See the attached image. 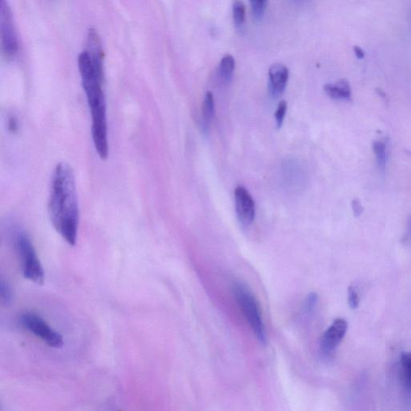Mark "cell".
Listing matches in <instances>:
<instances>
[{
	"instance_id": "cell-11",
	"label": "cell",
	"mask_w": 411,
	"mask_h": 411,
	"mask_svg": "<svg viewBox=\"0 0 411 411\" xmlns=\"http://www.w3.org/2000/svg\"><path fill=\"white\" fill-rule=\"evenodd\" d=\"M401 378L403 387L409 394H411V351L404 352L401 355Z\"/></svg>"
},
{
	"instance_id": "cell-14",
	"label": "cell",
	"mask_w": 411,
	"mask_h": 411,
	"mask_svg": "<svg viewBox=\"0 0 411 411\" xmlns=\"http://www.w3.org/2000/svg\"><path fill=\"white\" fill-rule=\"evenodd\" d=\"M373 150L376 157L378 168L384 171L388 162V151L387 144L382 141H376L373 144Z\"/></svg>"
},
{
	"instance_id": "cell-23",
	"label": "cell",
	"mask_w": 411,
	"mask_h": 411,
	"mask_svg": "<svg viewBox=\"0 0 411 411\" xmlns=\"http://www.w3.org/2000/svg\"><path fill=\"white\" fill-rule=\"evenodd\" d=\"M408 235V240H409L410 242L411 243V217L410 218V220H409Z\"/></svg>"
},
{
	"instance_id": "cell-21",
	"label": "cell",
	"mask_w": 411,
	"mask_h": 411,
	"mask_svg": "<svg viewBox=\"0 0 411 411\" xmlns=\"http://www.w3.org/2000/svg\"><path fill=\"white\" fill-rule=\"evenodd\" d=\"M352 207H353V214L355 215V217H359V215H361L363 212L364 208L361 204V203H360L358 201V200H353V203H352Z\"/></svg>"
},
{
	"instance_id": "cell-17",
	"label": "cell",
	"mask_w": 411,
	"mask_h": 411,
	"mask_svg": "<svg viewBox=\"0 0 411 411\" xmlns=\"http://www.w3.org/2000/svg\"><path fill=\"white\" fill-rule=\"evenodd\" d=\"M251 9L256 19H260L264 17L269 0H249Z\"/></svg>"
},
{
	"instance_id": "cell-9",
	"label": "cell",
	"mask_w": 411,
	"mask_h": 411,
	"mask_svg": "<svg viewBox=\"0 0 411 411\" xmlns=\"http://www.w3.org/2000/svg\"><path fill=\"white\" fill-rule=\"evenodd\" d=\"M269 91L274 97H278L284 94L290 72L287 67L281 64L272 65L269 71Z\"/></svg>"
},
{
	"instance_id": "cell-5",
	"label": "cell",
	"mask_w": 411,
	"mask_h": 411,
	"mask_svg": "<svg viewBox=\"0 0 411 411\" xmlns=\"http://www.w3.org/2000/svg\"><path fill=\"white\" fill-rule=\"evenodd\" d=\"M19 322L28 331L40 338L51 348L60 349L64 345L63 337L51 328L42 317L33 312H25L20 316Z\"/></svg>"
},
{
	"instance_id": "cell-22",
	"label": "cell",
	"mask_w": 411,
	"mask_h": 411,
	"mask_svg": "<svg viewBox=\"0 0 411 411\" xmlns=\"http://www.w3.org/2000/svg\"><path fill=\"white\" fill-rule=\"evenodd\" d=\"M353 51L358 59H363L364 58V51L362 49L355 46V47L353 48Z\"/></svg>"
},
{
	"instance_id": "cell-1",
	"label": "cell",
	"mask_w": 411,
	"mask_h": 411,
	"mask_svg": "<svg viewBox=\"0 0 411 411\" xmlns=\"http://www.w3.org/2000/svg\"><path fill=\"white\" fill-rule=\"evenodd\" d=\"M102 51H82L78 67L82 85L90 107L92 137L95 150L102 160L109 156L106 101L103 90Z\"/></svg>"
},
{
	"instance_id": "cell-3",
	"label": "cell",
	"mask_w": 411,
	"mask_h": 411,
	"mask_svg": "<svg viewBox=\"0 0 411 411\" xmlns=\"http://www.w3.org/2000/svg\"><path fill=\"white\" fill-rule=\"evenodd\" d=\"M236 301L244 313L246 321L259 342L266 343V333L258 301L249 287L243 283L236 282L233 287Z\"/></svg>"
},
{
	"instance_id": "cell-10",
	"label": "cell",
	"mask_w": 411,
	"mask_h": 411,
	"mask_svg": "<svg viewBox=\"0 0 411 411\" xmlns=\"http://www.w3.org/2000/svg\"><path fill=\"white\" fill-rule=\"evenodd\" d=\"M326 94L334 100L349 101L351 99V88L346 80H340L336 83L324 86Z\"/></svg>"
},
{
	"instance_id": "cell-8",
	"label": "cell",
	"mask_w": 411,
	"mask_h": 411,
	"mask_svg": "<svg viewBox=\"0 0 411 411\" xmlns=\"http://www.w3.org/2000/svg\"><path fill=\"white\" fill-rule=\"evenodd\" d=\"M235 210L237 217L244 226L253 224L255 215V202L251 195L244 187L235 190Z\"/></svg>"
},
{
	"instance_id": "cell-2",
	"label": "cell",
	"mask_w": 411,
	"mask_h": 411,
	"mask_svg": "<svg viewBox=\"0 0 411 411\" xmlns=\"http://www.w3.org/2000/svg\"><path fill=\"white\" fill-rule=\"evenodd\" d=\"M49 215L55 230L67 243L74 246L79 227V204L74 173L67 163L58 164L51 177Z\"/></svg>"
},
{
	"instance_id": "cell-4",
	"label": "cell",
	"mask_w": 411,
	"mask_h": 411,
	"mask_svg": "<svg viewBox=\"0 0 411 411\" xmlns=\"http://www.w3.org/2000/svg\"><path fill=\"white\" fill-rule=\"evenodd\" d=\"M17 245L24 276L35 284L43 285L44 282V269L34 245L27 234L20 233L18 235Z\"/></svg>"
},
{
	"instance_id": "cell-7",
	"label": "cell",
	"mask_w": 411,
	"mask_h": 411,
	"mask_svg": "<svg viewBox=\"0 0 411 411\" xmlns=\"http://www.w3.org/2000/svg\"><path fill=\"white\" fill-rule=\"evenodd\" d=\"M348 323L343 318H338L327 328L321 338L320 349L324 356L330 357L335 352L345 337Z\"/></svg>"
},
{
	"instance_id": "cell-20",
	"label": "cell",
	"mask_w": 411,
	"mask_h": 411,
	"mask_svg": "<svg viewBox=\"0 0 411 411\" xmlns=\"http://www.w3.org/2000/svg\"><path fill=\"white\" fill-rule=\"evenodd\" d=\"M318 296L316 294H310L307 297V300L305 303V312L310 313L317 305Z\"/></svg>"
},
{
	"instance_id": "cell-15",
	"label": "cell",
	"mask_w": 411,
	"mask_h": 411,
	"mask_svg": "<svg viewBox=\"0 0 411 411\" xmlns=\"http://www.w3.org/2000/svg\"><path fill=\"white\" fill-rule=\"evenodd\" d=\"M233 13L235 27L238 28L244 27L246 22V6L242 0H235Z\"/></svg>"
},
{
	"instance_id": "cell-16",
	"label": "cell",
	"mask_w": 411,
	"mask_h": 411,
	"mask_svg": "<svg viewBox=\"0 0 411 411\" xmlns=\"http://www.w3.org/2000/svg\"><path fill=\"white\" fill-rule=\"evenodd\" d=\"M0 296H1L3 305L8 306L12 304L13 299L12 290L8 281L5 280L3 277L0 280Z\"/></svg>"
},
{
	"instance_id": "cell-19",
	"label": "cell",
	"mask_w": 411,
	"mask_h": 411,
	"mask_svg": "<svg viewBox=\"0 0 411 411\" xmlns=\"http://www.w3.org/2000/svg\"><path fill=\"white\" fill-rule=\"evenodd\" d=\"M348 303L352 310H356L359 305L360 299L358 292L356 287L353 285L349 287Z\"/></svg>"
},
{
	"instance_id": "cell-18",
	"label": "cell",
	"mask_w": 411,
	"mask_h": 411,
	"mask_svg": "<svg viewBox=\"0 0 411 411\" xmlns=\"http://www.w3.org/2000/svg\"><path fill=\"white\" fill-rule=\"evenodd\" d=\"M287 109V102L285 101H281L279 103L278 107H277V110H276V114H275V119H276V126H277V128H280L282 126L283 123H284Z\"/></svg>"
},
{
	"instance_id": "cell-13",
	"label": "cell",
	"mask_w": 411,
	"mask_h": 411,
	"mask_svg": "<svg viewBox=\"0 0 411 411\" xmlns=\"http://www.w3.org/2000/svg\"><path fill=\"white\" fill-rule=\"evenodd\" d=\"M203 112V126L204 130H208L210 122H212L215 115V101L212 92H208L206 94L202 108Z\"/></svg>"
},
{
	"instance_id": "cell-12",
	"label": "cell",
	"mask_w": 411,
	"mask_h": 411,
	"mask_svg": "<svg viewBox=\"0 0 411 411\" xmlns=\"http://www.w3.org/2000/svg\"><path fill=\"white\" fill-rule=\"evenodd\" d=\"M235 67V60L233 56L225 55L220 60L219 67V76L221 81L224 83H230L233 79Z\"/></svg>"
},
{
	"instance_id": "cell-6",
	"label": "cell",
	"mask_w": 411,
	"mask_h": 411,
	"mask_svg": "<svg viewBox=\"0 0 411 411\" xmlns=\"http://www.w3.org/2000/svg\"><path fill=\"white\" fill-rule=\"evenodd\" d=\"M0 30H1V47L3 53L8 58L18 53L19 41L15 30L11 8L7 0H1L0 8Z\"/></svg>"
}]
</instances>
